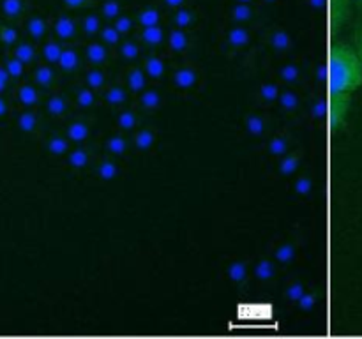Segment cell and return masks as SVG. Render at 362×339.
<instances>
[{
	"label": "cell",
	"mask_w": 362,
	"mask_h": 339,
	"mask_svg": "<svg viewBox=\"0 0 362 339\" xmlns=\"http://www.w3.org/2000/svg\"><path fill=\"white\" fill-rule=\"evenodd\" d=\"M329 85L331 92L352 94L362 85V62L359 53L346 42H334L329 59Z\"/></svg>",
	"instance_id": "cell-1"
},
{
	"label": "cell",
	"mask_w": 362,
	"mask_h": 339,
	"mask_svg": "<svg viewBox=\"0 0 362 339\" xmlns=\"http://www.w3.org/2000/svg\"><path fill=\"white\" fill-rule=\"evenodd\" d=\"M350 94H345V92H331V105H329V112H331V124L334 129H339V127L345 124L346 113L350 109Z\"/></svg>",
	"instance_id": "cell-2"
},
{
	"label": "cell",
	"mask_w": 362,
	"mask_h": 339,
	"mask_svg": "<svg viewBox=\"0 0 362 339\" xmlns=\"http://www.w3.org/2000/svg\"><path fill=\"white\" fill-rule=\"evenodd\" d=\"M198 80H200V73L194 66L191 64H184V66H179L175 71H173L172 83L177 90L187 92L193 90L198 85Z\"/></svg>",
	"instance_id": "cell-3"
},
{
	"label": "cell",
	"mask_w": 362,
	"mask_h": 339,
	"mask_svg": "<svg viewBox=\"0 0 362 339\" xmlns=\"http://www.w3.org/2000/svg\"><path fill=\"white\" fill-rule=\"evenodd\" d=\"M147 73L144 71V67H129L124 74V85L129 88V92L133 94H141V92L147 88Z\"/></svg>",
	"instance_id": "cell-4"
},
{
	"label": "cell",
	"mask_w": 362,
	"mask_h": 339,
	"mask_svg": "<svg viewBox=\"0 0 362 339\" xmlns=\"http://www.w3.org/2000/svg\"><path fill=\"white\" fill-rule=\"evenodd\" d=\"M103 101L108 106H124L129 101V88L120 83L108 85L103 90Z\"/></svg>",
	"instance_id": "cell-5"
},
{
	"label": "cell",
	"mask_w": 362,
	"mask_h": 339,
	"mask_svg": "<svg viewBox=\"0 0 362 339\" xmlns=\"http://www.w3.org/2000/svg\"><path fill=\"white\" fill-rule=\"evenodd\" d=\"M108 49H106L105 42L90 41L85 46V59L90 66H103L108 62Z\"/></svg>",
	"instance_id": "cell-6"
},
{
	"label": "cell",
	"mask_w": 362,
	"mask_h": 339,
	"mask_svg": "<svg viewBox=\"0 0 362 339\" xmlns=\"http://www.w3.org/2000/svg\"><path fill=\"white\" fill-rule=\"evenodd\" d=\"M168 49L172 53H186L189 49L191 41H189V35L184 28H172L168 34Z\"/></svg>",
	"instance_id": "cell-7"
},
{
	"label": "cell",
	"mask_w": 362,
	"mask_h": 339,
	"mask_svg": "<svg viewBox=\"0 0 362 339\" xmlns=\"http://www.w3.org/2000/svg\"><path fill=\"white\" fill-rule=\"evenodd\" d=\"M85 85L90 87L92 90L101 92L108 87V76H106V73L99 66H92L85 73Z\"/></svg>",
	"instance_id": "cell-8"
},
{
	"label": "cell",
	"mask_w": 362,
	"mask_h": 339,
	"mask_svg": "<svg viewBox=\"0 0 362 339\" xmlns=\"http://www.w3.org/2000/svg\"><path fill=\"white\" fill-rule=\"evenodd\" d=\"M144 71L151 80H161L166 73V62L159 55H147L144 59Z\"/></svg>",
	"instance_id": "cell-9"
},
{
	"label": "cell",
	"mask_w": 362,
	"mask_h": 339,
	"mask_svg": "<svg viewBox=\"0 0 362 339\" xmlns=\"http://www.w3.org/2000/svg\"><path fill=\"white\" fill-rule=\"evenodd\" d=\"M138 39L147 46H161L165 42V28L159 23L151 25V27H141Z\"/></svg>",
	"instance_id": "cell-10"
},
{
	"label": "cell",
	"mask_w": 362,
	"mask_h": 339,
	"mask_svg": "<svg viewBox=\"0 0 362 339\" xmlns=\"http://www.w3.org/2000/svg\"><path fill=\"white\" fill-rule=\"evenodd\" d=\"M226 41H228V44L232 46V48L235 49H240L244 48V46L250 44L251 41V30L247 27H233L230 28L228 35H226Z\"/></svg>",
	"instance_id": "cell-11"
},
{
	"label": "cell",
	"mask_w": 362,
	"mask_h": 339,
	"mask_svg": "<svg viewBox=\"0 0 362 339\" xmlns=\"http://www.w3.org/2000/svg\"><path fill=\"white\" fill-rule=\"evenodd\" d=\"M53 30H55L57 37L62 39V41H67V39H73L74 35H76L78 25L74 23L73 18L60 16L59 20L55 21V27H53Z\"/></svg>",
	"instance_id": "cell-12"
},
{
	"label": "cell",
	"mask_w": 362,
	"mask_h": 339,
	"mask_svg": "<svg viewBox=\"0 0 362 339\" xmlns=\"http://www.w3.org/2000/svg\"><path fill=\"white\" fill-rule=\"evenodd\" d=\"M194 23H197V13H194L193 9L182 6L179 7V9L173 11V25H175L177 28L187 30V28L194 27Z\"/></svg>",
	"instance_id": "cell-13"
},
{
	"label": "cell",
	"mask_w": 362,
	"mask_h": 339,
	"mask_svg": "<svg viewBox=\"0 0 362 339\" xmlns=\"http://www.w3.org/2000/svg\"><path fill=\"white\" fill-rule=\"evenodd\" d=\"M161 94H159L158 90H154V88H145L140 94V97H138V106H140L144 112H154V109H158L159 106H161Z\"/></svg>",
	"instance_id": "cell-14"
},
{
	"label": "cell",
	"mask_w": 362,
	"mask_h": 339,
	"mask_svg": "<svg viewBox=\"0 0 362 339\" xmlns=\"http://www.w3.org/2000/svg\"><path fill=\"white\" fill-rule=\"evenodd\" d=\"M269 41H271L272 48H274L276 52H279V53L288 52V49L292 48V44H293L292 35H290L288 32L285 30V28H276V30H272Z\"/></svg>",
	"instance_id": "cell-15"
},
{
	"label": "cell",
	"mask_w": 362,
	"mask_h": 339,
	"mask_svg": "<svg viewBox=\"0 0 362 339\" xmlns=\"http://www.w3.org/2000/svg\"><path fill=\"white\" fill-rule=\"evenodd\" d=\"M279 105V108L283 109V112L286 113H293L299 109L300 106V97L299 94H297L296 90H290V88H286V90H281L279 92V97L278 101H276Z\"/></svg>",
	"instance_id": "cell-16"
},
{
	"label": "cell",
	"mask_w": 362,
	"mask_h": 339,
	"mask_svg": "<svg viewBox=\"0 0 362 339\" xmlns=\"http://www.w3.org/2000/svg\"><path fill=\"white\" fill-rule=\"evenodd\" d=\"M279 92H281V87H279L278 81H264L258 88V97L264 105H272V102L278 101Z\"/></svg>",
	"instance_id": "cell-17"
},
{
	"label": "cell",
	"mask_w": 362,
	"mask_h": 339,
	"mask_svg": "<svg viewBox=\"0 0 362 339\" xmlns=\"http://www.w3.org/2000/svg\"><path fill=\"white\" fill-rule=\"evenodd\" d=\"M156 138H158V134H156L154 129H151V127H144V129L134 133L133 143L138 150H148V148L156 143Z\"/></svg>",
	"instance_id": "cell-18"
},
{
	"label": "cell",
	"mask_w": 362,
	"mask_h": 339,
	"mask_svg": "<svg viewBox=\"0 0 362 339\" xmlns=\"http://www.w3.org/2000/svg\"><path fill=\"white\" fill-rule=\"evenodd\" d=\"M59 67L64 73H74V71L80 67V55H78L76 49L73 48H64L62 55H60Z\"/></svg>",
	"instance_id": "cell-19"
},
{
	"label": "cell",
	"mask_w": 362,
	"mask_h": 339,
	"mask_svg": "<svg viewBox=\"0 0 362 339\" xmlns=\"http://www.w3.org/2000/svg\"><path fill=\"white\" fill-rule=\"evenodd\" d=\"M226 275H228L230 281L235 282V285H243V282L250 278V268H247V265L244 263V261H233V263H230L228 268H226Z\"/></svg>",
	"instance_id": "cell-20"
},
{
	"label": "cell",
	"mask_w": 362,
	"mask_h": 339,
	"mask_svg": "<svg viewBox=\"0 0 362 339\" xmlns=\"http://www.w3.org/2000/svg\"><path fill=\"white\" fill-rule=\"evenodd\" d=\"M88 134H90V127L83 120H76V122L69 124V127H67V138L71 141H76V143L87 140Z\"/></svg>",
	"instance_id": "cell-21"
},
{
	"label": "cell",
	"mask_w": 362,
	"mask_h": 339,
	"mask_svg": "<svg viewBox=\"0 0 362 339\" xmlns=\"http://www.w3.org/2000/svg\"><path fill=\"white\" fill-rule=\"evenodd\" d=\"M246 129L251 136H262L267 129V119L262 113H251L246 119Z\"/></svg>",
	"instance_id": "cell-22"
},
{
	"label": "cell",
	"mask_w": 362,
	"mask_h": 339,
	"mask_svg": "<svg viewBox=\"0 0 362 339\" xmlns=\"http://www.w3.org/2000/svg\"><path fill=\"white\" fill-rule=\"evenodd\" d=\"M296 256H297V247H296V244H292V242L279 244L274 251V260L281 265L290 263V261L296 260Z\"/></svg>",
	"instance_id": "cell-23"
},
{
	"label": "cell",
	"mask_w": 362,
	"mask_h": 339,
	"mask_svg": "<svg viewBox=\"0 0 362 339\" xmlns=\"http://www.w3.org/2000/svg\"><path fill=\"white\" fill-rule=\"evenodd\" d=\"M253 274L258 281H264V282L271 281V279L276 275V265L272 263L271 260H267V258H264V260H260L257 265H255Z\"/></svg>",
	"instance_id": "cell-24"
},
{
	"label": "cell",
	"mask_w": 362,
	"mask_h": 339,
	"mask_svg": "<svg viewBox=\"0 0 362 339\" xmlns=\"http://www.w3.org/2000/svg\"><path fill=\"white\" fill-rule=\"evenodd\" d=\"M161 21V13L156 7H145L136 14V23L140 27H151V25H158Z\"/></svg>",
	"instance_id": "cell-25"
},
{
	"label": "cell",
	"mask_w": 362,
	"mask_h": 339,
	"mask_svg": "<svg viewBox=\"0 0 362 339\" xmlns=\"http://www.w3.org/2000/svg\"><path fill=\"white\" fill-rule=\"evenodd\" d=\"M119 53L124 60H129V62H134L136 59H140L141 48L136 41L133 39H126L124 42H120Z\"/></svg>",
	"instance_id": "cell-26"
},
{
	"label": "cell",
	"mask_w": 362,
	"mask_h": 339,
	"mask_svg": "<svg viewBox=\"0 0 362 339\" xmlns=\"http://www.w3.org/2000/svg\"><path fill=\"white\" fill-rule=\"evenodd\" d=\"M67 109H69V101H67L66 95L55 94L48 99V112L55 117L66 115Z\"/></svg>",
	"instance_id": "cell-27"
},
{
	"label": "cell",
	"mask_w": 362,
	"mask_h": 339,
	"mask_svg": "<svg viewBox=\"0 0 362 339\" xmlns=\"http://www.w3.org/2000/svg\"><path fill=\"white\" fill-rule=\"evenodd\" d=\"M117 126L122 131H133L134 127L138 126V115L134 109L126 108L122 112H119V117H117Z\"/></svg>",
	"instance_id": "cell-28"
},
{
	"label": "cell",
	"mask_w": 362,
	"mask_h": 339,
	"mask_svg": "<svg viewBox=\"0 0 362 339\" xmlns=\"http://www.w3.org/2000/svg\"><path fill=\"white\" fill-rule=\"evenodd\" d=\"M299 76H300V69L297 64H285V66L279 67L278 71L279 81H283V83L286 85L296 83V81L299 80Z\"/></svg>",
	"instance_id": "cell-29"
},
{
	"label": "cell",
	"mask_w": 362,
	"mask_h": 339,
	"mask_svg": "<svg viewBox=\"0 0 362 339\" xmlns=\"http://www.w3.org/2000/svg\"><path fill=\"white\" fill-rule=\"evenodd\" d=\"M299 162H300V154L299 152H292V154L286 155L281 159V162H279V173L281 175H292V173H296V170L299 168Z\"/></svg>",
	"instance_id": "cell-30"
},
{
	"label": "cell",
	"mask_w": 362,
	"mask_h": 339,
	"mask_svg": "<svg viewBox=\"0 0 362 339\" xmlns=\"http://www.w3.org/2000/svg\"><path fill=\"white\" fill-rule=\"evenodd\" d=\"M88 159H90V155H88V152L85 150V148H74V150H71L69 154H67V165H69L71 168L80 170L88 165Z\"/></svg>",
	"instance_id": "cell-31"
},
{
	"label": "cell",
	"mask_w": 362,
	"mask_h": 339,
	"mask_svg": "<svg viewBox=\"0 0 362 339\" xmlns=\"http://www.w3.org/2000/svg\"><path fill=\"white\" fill-rule=\"evenodd\" d=\"M95 173H98L99 179L108 182V180H113L117 175H119V166H117L113 161H110V159H105V161H101L98 165Z\"/></svg>",
	"instance_id": "cell-32"
},
{
	"label": "cell",
	"mask_w": 362,
	"mask_h": 339,
	"mask_svg": "<svg viewBox=\"0 0 362 339\" xmlns=\"http://www.w3.org/2000/svg\"><path fill=\"white\" fill-rule=\"evenodd\" d=\"M80 28L83 30V34L87 35H98L101 32L103 25H101V18L98 14H87V16L81 20Z\"/></svg>",
	"instance_id": "cell-33"
},
{
	"label": "cell",
	"mask_w": 362,
	"mask_h": 339,
	"mask_svg": "<svg viewBox=\"0 0 362 339\" xmlns=\"http://www.w3.org/2000/svg\"><path fill=\"white\" fill-rule=\"evenodd\" d=\"M105 147L110 154L122 155L126 154L127 150V140L124 136H120V134H113V136H110L108 140H106Z\"/></svg>",
	"instance_id": "cell-34"
},
{
	"label": "cell",
	"mask_w": 362,
	"mask_h": 339,
	"mask_svg": "<svg viewBox=\"0 0 362 339\" xmlns=\"http://www.w3.org/2000/svg\"><path fill=\"white\" fill-rule=\"evenodd\" d=\"M101 14L106 20H117L122 14V4L119 0H103L101 2Z\"/></svg>",
	"instance_id": "cell-35"
},
{
	"label": "cell",
	"mask_w": 362,
	"mask_h": 339,
	"mask_svg": "<svg viewBox=\"0 0 362 339\" xmlns=\"http://www.w3.org/2000/svg\"><path fill=\"white\" fill-rule=\"evenodd\" d=\"M288 138L283 136V134H278V136L271 138L267 145V150L271 155H285L288 152Z\"/></svg>",
	"instance_id": "cell-36"
},
{
	"label": "cell",
	"mask_w": 362,
	"mask_h": 339,
	"mask_svg": "<svg viewBox=\"0 0 362 339\" xmlns=\"http://www.w3.org/2000/svg\"><path fill=\"white\" fill-rule=\"evenodd\" d=\"M349 16V0H334L332 4V23L339 27Z\"/></svg>",
	"instance_id": "cell-37"
},
{
	"label": "cell",
	"mask_w": 362,
	"mask_h": 339,
	"mask_svg": "<svg viewBox=\"0 0 362 339\" xmlns=\"http://www.w3.org/2000/svg\"><path fill=\"white\" fill-rule=\"evenodd\" d=\"M99 37H101V41L105 42V44L117 46L120 44V37H122V34L117 30L115 25H105V27L101 28V32H99Z\"/></svg>",
	"instance_id": "cell-38"
},
{
	"label": "cell",
	"mask_w": 362,
	"mask_h": 339,
	"mask_svg": "<svg viewBox=\"0 0 362 339\" xmlns=\"http://www.w3.org/2000/svg\"><path fill=\"white\" fill-rule=\"evenodd\" d=\"M95 101H98V95L90 87H83L76 92V105L80 108H90V106L95 105Z\"/></svg>",
	"instance_id": "cell-39"
},
{
	"label": "cell",
	"mask_w": 362,
	"mask_h": 339,
	"mask_svg": "<svg viewBox=\"0 0 362 339\" xmlns=\"http://www.w3.org/2000/svg\"><path fill=\"white\" fill-rule=\"evenodd\" d=\"M62 52L64 48L60 46V42L57 41H48L45 44V48H42V55H45V59L48 60L49 64H59Z\"/></svg>",
	"instance_id": "cell-40"
},
{
	"label": "cell",
	"mask_w": 362,
	"mask_h": 339,
	"mask_svg": "<svg viewBox=\"0 0 362 339\" xmlns=\"http://www.w3.org/2000/svg\"><path fill=\"white\" fill-rule=\"evenodd\" d=\"M255 16V9L251 4L237 2V6L232 9V18L235 21H250Z\"/></svg>",
	"instance_id": "cell-41"
},
{
	"label": "cell",
	"mask_w": 362,
	"mask_h": 339,
	"mask_svg": "<svg viewBox=\"0 0 362 339\" xmlns=\"http://www.w3.org/2000/svg\"><path fill=\"white\" fill-rule=\"evenodd\" d=\"M35 80H37L39 85L42 87H49L55 80V73H53L52 67L48 66H39L37 71H35Z\"/></svg>",
	"instance_id": "cell-42"
},
{
	"label": "cell",
	"mask_w": 362,
	"mask_h": 339,
	"mask_svg": "<svg viewBox=\"0 0 362 339\" xmlns=\"http://www.w3.org/2000/svg\"><path fill=\"white\" fill-rule=\"evenodd\" d=\"M49 150L53 152V154L57 155H62V154H67L69 152V138H60V136H55L49 140Z\"/></svg>",
	"instance_id": "cell-43"
},
{
	"label": "cell",
	"mask_w": 362,
	"mask_h": 339,
	"mask_svg": "<svg viewBox=\"0 0 362 339\" xmlns=\"http://www.w3.org/2000/svg\"><path fill=\"white\" fill-rule=\"evenodd\" d=\"M113 25H115V28L120 32V34L126 35V34H131V30H133L134 27V21L133 18L127 16V14H120L117 20H113Z\"/></svg>",
	"instance_id": "cell-44"
},
{
	"label": "cell",
	"mask_w": 362,
	"mask_h": 339,
	"mask_svg": "<svg viewBox=\"0 0 362 339\" xmlns=\"http://www.w3.org/2000/svg\"><path fill=\"white\" fill-rule=\"evenodd\" d=\"M293 189H296V193L300 194V196H308V194L313 191V180H311L310 177H299V179L296 180V184H293Z\"/></svg>",
	"instance_id": "cell-45"
},
{
	"label": "cell",
	"mask_w": 362,
	"mask_h": 339,
	"mask_svg": "<svg viewBox=\"0 0 362 339\" xmlns=\"http://www.w3.org/2000/svg\"><path fill=\"white\" fill-rule=\"evenodd\" d=\"M46 30H48V25H46V21L41 20V18H35V20H32L30 23H28V32H30L35 39H41L42 35L46 34Z\"/></svg>",
	"instance_id": "cell-46"
},
{
	"label": "cell",
	"mask_w": 362,
	"mask_h": 339,
	"mask_svg": "<svg viewBox=\"0 0 362 339\" xmlns=\"http://www.w3.org/2000/svg\"><path fill=\"white\" fill-rule=\"evenodd\" d=\"M304 293H306V288H304L303 282H292V285H288V288H286L285 295L290 302H297Z\"/></svg>",
	"instance_id": "cell-47"
},
{
	"label": "cell",
	"mask_w": 362,
	"mask_h": 339,
	"mask_svg": "<svg viewBox=\"0 0 362 339\" xmlns=\"http://www.w3.org/2000/svg\"><path fill=\"white\" fill-rule=\"evenodd\" d=\"M315 304H317V295H315V293L306 292L299 300H297V306L303 311H311L315 307Z\"/></svg>",
	"instance_id": "cell-48"
},
{
	"label": "cell",
	"mask_w": 362,
	"mask_h": 339,
	"mask_svg": "<svg viewBox=\"0 0 362 339\" xmlns=\"http://www.w3.org/2000/svg\"><path fill=\"white\" fill-rule=\"evenodd\" d=\"M327 112H329V105L324 101V99H318V101L313 105L315 120H324L325 117H327Z\"/></svg>",
	"instance_id": "cell-49"
},
{
	"label": "cell",
	"mask_w": 362,
	"mask_h": 339,
	"mask_svg": "<svg viewBox=\"0 0 362 339\" xmlns=\"http://www.w3.org/2000/svg\"><path fill=\"white\" fill-rule=\"evenodd\" d=\"M20 99L25 105H34V102H37V92L32 87H23L20 92Z\"/></svg>",
	"instance_id": "cell-50"
},
{
	"label": "cell",
	"mask_w": 362,
	"mask_h": 339,
	"mask_svg": "<svg viewBox=\"0 0 362 339\" xmlns=\"http://www.w3.org/2000/svg\"><path fill=\"white\" fill-rule=\"evenodd\" d=\"M18 56H20V60H23V62H30V60L34 59V49L28 44L20 46V48H18Z\"/></svg>",
	"instance_id": "cell-51"
},
{
	"label": "cell",
	"mask_w": 362,
	"mask_h": 339,
	"mask_svg": "<svg viewBox=\"0 0 362 339\" xmlns=\"http://www.w3.org/2000/svg\"><path fill=\"white\" fill-rule=\"evenodd\" d=\"M94 4V0H64V6L69 9H83Z\"/></svg>",
	"instance_id": "cell-52"
},
{
	"label": "cell",
	"mask_w": 362,
	"mask_h": 339,
	"mask_svg": "<svg viewBox=\"0 0 362 339\" xmlns=\"http://www.w3.org/2000/svg\"><path fill=\"white\" fill-rule=\"evenodd\" d=\"M20 124H21V127H23V129H27V131L34 129V127H35V117L32 115V113H25V115L21 117Z\"/></svg>",
	"instance_id": "cell-53"
},
{
	"label": "cell",
	"mask_w": 362,
	"mask_h": 339,
	"mask_svg": "<svg viewBox=\"0 0 362 339\" xmlns=\"http://www.w3.org/2000/svg\"><path fill=\"white\" fill-rule=\"evenodd\" d=\"M163 4H165L168 9L175 11V9H179V7L186 6V0H163Z\"/></svg>",
	"instance_id": "cell-54"
},
{
	"label": "cell",
	"mask_w": 362,
	"mask_h": 339,
	"mask_svg": "<svg viewBox=\"0 0 362 339\" xmlns=\"http://www.w3.org/2000/svg\"><path fill=\"white\" fill-rule=\"evenodd\" d=\"M356 49H357V53H359V59L362 62V25L357 28V32H356Z\"/></svg>",
	"instance_id": "cell-55"
},
{
	"label": "cell",
	"mask_w": 362,
	"mask_h": 339,
	"mask_svg": "<svg viewBox=\"0 0 362 339\" xmlns=\"http://www.w3.org/2000/svg\"><path fill=\"white\" fill-rule=\"evenodd\" d=\"M317 74H318V80H320V81L325 80V76H327V73H325V66H324V64H322V66H318Z\"/></svg>",
	"instance_id": "cell-56"
},
{
	"label": "cell",
	"mask_w": 362,
	"mask_h": 339,
	"mask_svg": "<svg viewBox=\"0 0 362 339\" xmlns=\"http://www.w3.org/2000/svg\"><path fill=\"white\" fill-rule=\"evenodd\" d=\"M310 6L315 7V9H318V7L324 6V0H310Z\"/></svg>",
	"instance_id": "cell-57"
},
{
	"label": "cell",
	"mask_w": 362,
	"mask_h": 339,
	"mask_svg": "<svg viewBox=\"0 0 362 339\" xmlns=\"http://www.w3.org/2000/svg\"><path fill=\"white\" fill-rule=\"evenodd\" d=\"M237 2H243V4H251V2H255V0H237Z\"/></svg>",
	"instance_id": "cell-58"
},
{
	"label": "cell",
	"mask_w": 362,
	"mask_h": 339,
	"mask_svg": "<svg viewBox=\"0 0 362 339\" xmlns=\"http://www.w3.org/2000/svg\"><path fill=\"white\" fill-rule=\"evenodd\" d=\"M262 2H265V4H274L276 0H262Z\"/></svg>",
	"instance_id": "cell-59"
},
{
	"label": "cell",
	"mask_w": 362,
	"mask_h": 339,
	"mask_svg": "<svg viewBox=\"0 0 362 339\" xmlns=\"http://www.w3.org/2000/svg\"><path fill=\"white\" fill-rule=\"evenodd\" d=\"M357 2H359V4H361V6H362V0H357Z\"/></svg>",
	"instance_id": "cell-60"
}]
</instances>
